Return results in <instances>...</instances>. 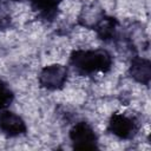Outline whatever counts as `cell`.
Here are the masks:
<instances>
[{"label":"cell","mask_w":151,"mask_h":151,"mask_svg":"<svg viewBox=\"0 0 151 151\" xmlns=\"http://www.w3.org/2000/svg\"><path fill=\"white\" fill-rule=\"evenodd\" d=\"M70 64L81 74L105 73L112 67V57L105 50H77L71 53Z\"/></svg>","instance_id":"6da1fadb"},{"label":"cell","mask_w":151,"mask_h":151,"mask_svg":"<svg viewBox=\"0 0 151 151\" xmlns=\"http://www.w3.org/2000/svg\"><path fill=\"white\" fill-rule=\"evenodd\" d=\"M70 139L74 149L93 150L98 147V137L94 130L85 122H79L70 130Z\"/></svg>","instance_id":"7a4b0ae2"},{"label":"cell","mask_w":151,"mask_h":151,"mask_svg":"<svg viewBox=\"0 0 151 151\" xmlns=\"http://www.w3.org/2000/svg\"><path fill=\"white\" fill-rule=\"evenodd\" d=\"M138 129V123L124 113H113L107 126V130L120 139H132L137 134Z\"/></svg>","instance_id":"3957f363"},{"label":"cell","mask_w":151,"mask_h":151,"mask_svg":"<svg viewBox=\"0 0 151 151\" xmlns=\"http://www.w3.org/2000/svg\"><path fill=\"white\" fill-rule=\"evenodd\" d=\"M67 79V68L60 64L45 66L39 74V83L47 90L61 88Z\"/></svg>","instance_id":"277c9868"},{"label":"cell","mask_w":151,"mask_h":151,"mask_svg":"<svg viewBox=\"0 0 151 151\" xmlns=\"http://www.w3.org/2000/svg\"><path fill=\"white\" fill-rule=\"evenodd\" d=\"M0 130L8 137H17L25 134L27 131L26 124L21 117L14 112L1 110L0 111Z\"/></svg>","instance_id":"5b68a950"},{"label":"cell","mask_w":151,"mask_h":151,"mask_svg":"<svg viewBox=\"0 0 151 151\" xmlns=\"http://www.w3.org/2000/svg\"><path fill=\"white\" fill-rule=\"evenodd\" d=\"M130 74L136 81L147 85L151 76L150 61L144 58H133L130 66Z\"/></svg>","instance_id":"8992f818"},{"label":"cell","mask_w":151,"mask_h":151,"mask_svg":"<svg viewBox=\"0 0 151 151\" xmlns=\"http://www.w3.org/2000/svg\"><path fill=\"white\" fill-rule=\"evenodd\" d=\"M116 27H117V20L114 18L103 15L93 28L97 31V34L99 35L100 39L107 41L113 39V37L116 35Z\"/></svg>","instance_id":"52a82bcc"},{"label":"cell","mask_w":151,"mask_h":151,"mask_svg":"<svg viewBox=\"0 0 151 151\" xmlns=\"http://www.w3.org/2000/svg\"><path fill=\"white\" fill-rule=\"evenodd\" d=\"M32 4V7L40 13L41 17L45 19L52 20L55 14L58 6L63 0H29Z\"/></svg>","instance_id":"ba28073f"},{"label":"cell","mask_w":151,"mask_h":151,"mask_svg":"<svg viewBox=\"0 0 151 151\" xmlns=\"http://www.w3.org/2000/svg\"><path fill=\"white\" fill-rule=\"evenodd\" d=\"M14 99V94L9 86L0 80V110H5L11 105Z\"/></svg>","instance_id":"9c48e42d"},{"label":"cell","mask_w":151,"mask_h":151,"mask_svg":"<svg viewBox=\"0 0 151 151\" xmlns=\"http://www.w3.org/2000/svg\"><path fill=\"white\" fill-rule=\"evenodd\" d=\"M15 1H20V0H15Z\"/></svg>","instance_id":"30bf717a"}]
</instances>
